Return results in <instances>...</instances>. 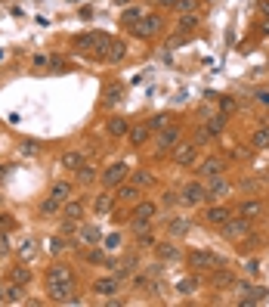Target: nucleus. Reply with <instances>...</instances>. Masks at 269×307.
I'll return each instance as SVG.
<instances>
[{
	"instance_id": "obj_1",
	"label": "nucleus",
	"mask_w": 269,
	"mask_h": 307,
	"mask_svg": "<svg viewBox=\"0 0 269 307\" xmlns=\"http://www.w3.org/2000/svg\"><path fill=\"white\" fill-rule=\"evenodd\" d=\"M112 38L105 31H87V34H78L75 38V47L84 50V53H93V56H102L105 59V50H109Z\"/></svg>"
},
{
	"instance_id": "obj_2",
	"label": "nucleus",
	"mask_w": 269,
	"mask_h": 307,
	"mask_svg": "<svg viewBox=\"0 0 269 307\" xmlns=\"http://www.w3.org/2000/svg\"><path fill=\"white\" fill-rule=\"evenodd\" d=\"M254 230V224H250L247 218H241V214H232V218L220 227V233H223V239H241V236H247V233Z\"/></svg>"
},
{
	"instance_id": "obj_3",
	"label": "nucleus",
	"mask_w": 269,
	"mask_h": 307,
	"mask_svg": "<svg viewBox=\"0 0 269 307\" xmlns=\"http://www.w3.org/2000/svg\"><path fill=\"white\" fill-rule=\"evenodd\" d=\"M179 198H183V205H189V208L207 202V183H201V180H192V183H186L183 189H179Z\"/></svg>"
},
{
	"instance_id": "obj_4",
	"label": "nucleus",
	"mask_w": 269,
	"mask_h": 307,
	"mask_svg": "<svg viewBox=\"0 0 269 307\" xmlns=\"http://www.w3.org/2000/svg\"><path fill=\"white\" fill-rule=\"evenodd\" d=\"M71 292H75V279H47V295H50V301L65 304V301L71 298Z\"/></svg>"
},
{
	"instance_id": "obj_5",
	"label": "nucleus",
	"mask_w": 269,
	"mask_h": 307,
	"mask_svg": "<svg viewBox=\"0 0 269 307\" xmlns=\"http://www.w3.org/2000/svg\"><path fill=\"white\" fill-rule=\"evenodd\" d=\"M220 264H223V258L213 255V251H192L189 255V267L192 270H207L210 273V270H217Z\"/></svg>"
},
{
	"instance_id": "obj_6",
	"label": "nucleus",
	"mask_w": 269,
	"mask_h": 307,
	"mask_svg": "<svg viewBox=\"0 0 269 307\" xmlns=\"http://www.w3.org/2000/svg\"><path fill=\"white\" fill-rule=\"evenodd\" d=\"M127 177H130V165H127V161H115V165H109V168L102 171V183L105 186H118Z\"/></svg>"
},
{
	"instance_id": "obj_7",
	"label": "nucleus",
	"mask_w": 269,
	"mask_h": 307,
	"mask_svg": "<svg viewBox=\"0 0 269 307\" xmlns=\"http://www.w3.org/2000/svg\"><path fill=\"white\" fill-rule=\"evenodd\" d=\"M195 155H198V143H176L173 146V161L179 168L195 165Z\"/></svg>"
},
{
	"instance_id": "obj_8",
	"label": "nucleus",
	"mask_w": 269,
	"mask_h": 307,
	"mask_svg": "<svg viewBox=\"0 0 269 307\" xmlns=\"http://www.w3.org/2000/svg\"><path fill=\"white\" fill-rule=\"evenodd\" d=\"M232 192V183L223 177H210V183H207V202H223V198Z\"/></svg>"
},
{
	"instance_id": "obj_9",
	"label": "nucleus",
	"mask_w": 269,
	"mask_h": 307,
	"mask_svg": "<svg viewBox=\"0 0 269 307\" xmlns=\"http://www.w3.org/2000/svg\"><path fill=\"white\" fill-rule=\"evenodd\" d=\"M223 171H226V161H223L220 155H210V158H204L201 165H198V174H201L204 180H210V177H223Z\"/></svg>"
},
{
	"instance_id": "obj_10",
	"label": "nucleus",
	"mask_w": 269,
	"mask_h": 307,
	"mask_svg": "<svg viewBox=\"0 0 269 307\" xmlns=\"http://www.w3.org/2000/svg\"><path fill=\"white\" fill-rule=\"evenodd\" d=\"M158 28H161V16H142L139 22H133V31L139 34V38H152V34H158Z\"/></svg>"
},
{
	"instance_id": "obj_11",
	"label": "nucleus",
	"mask_w": 269,
	"mask_h": 307,
	"mask_svg": "<svg viewBox=\"0 0 269 307\" xmlns=\"http://www.w3.org/2000/svg\"><path fill=\"white\" fill-rule=\"evenodd\" d=\"M93 292L102 295V298H112V295L121 292V279H118V276H99V279L93 282Z\"/></svg>"
},
{
	"instance_id": "obj_12",
	"label": "nucleus",
	"mask_w": 269,
	"mask_h": 307,
	"mask_svg": "<svg viewBox=\"0 0 269 307\" xmlns=\"http://www.w3.org/2000/svg\"><path fill=\"white\" fill-rule=\"evenodd\" d=\"M229 218H232V211H229L223 202H213V205L207 208V214H204V221H207L210 227H223Z\"/></svg>"
},
{
	"instance_id": "obj_13",
	"label": "nucleus",
	"mask_w": 269,
	"mask_h": 307,
	"mask_svg": "<svg viewBox=\"0 0 269 307\" xmlns=\"http://www.w3.org/2000/svg\"><path fill=\"white\" fill-rule=\"evenodd\" d=\"M263 211H266V205L260 202V198H247V202H241V205L235 208V214H241V218H247V221L263 218Z\"/></svg>"
},
{
	"instance_id": "obj_14",
	"label": "nucleus",
	"mask_w": 269,
	"mask_h": 307,
	"mask_svg": "<svg viewBox=\"0 0 269 307\" xmlns=\"http://www.w3.org/2000/svg\"><path fill=\"white\" fill-rule=\"evenodd\" d=\"M176 143H179V128H170L167 124V128L158 131V149H173Z\"/></svg>"
},
{
	"instance_id": "obj_15",
	"label": "nucleus",
	"mask_w": 269,
	"mask_h": 307,
	"mask_svg": "<svg viewBox=\"0 0 269 307\" xmlns=\"http://www.w3.org/2000/svg\"><path fill=\"white\" fill-rule=\"evenodd\" d=\"M189 230H192V221H186V218H170L167 221V236L170 239H183Z\"/></svg>"
},
{
	"instance_id": "obj_16",
	"label": "nucleus",
	"mask_w": 269,
	"mask_h": 307,
	"mask_svg": "<svg viewBox=\"0 0 269 307\" xmlns=\"http://www.w3.org/2000/svg\"><path fill=\"white\" fill-rule=\"evenodd\" d=\"M71 192H75V186H71L68 180H56V183L50 186V198H56V202H62V205L71 198Z\"/></svg>"
},
{
	"instance_id": "obj_17",
	"label": "nucleus",
	"mask_w": 269,
	"mask_h": 307,
	"mask_svg": "<svg viewBox=\"0 0 269 307\" xmlns=\"http://www.w3.org/2000/svg\"><path fill=\"white\" fill-rule=\"evenodd\" d=\"M155 248H158V258H161V261H167V264L183 258V251H179V245H173V242H158Z\"/></svg>"
},
{
	"instance_id": "obj_18",
	"label": "nucleus",
	"mask_w": 269,
	"mask_h": 307,
	"mask_svg": "<svg viewBox=\"0 0 269 307\" xmlns=\"http://www.w3.org/2000/svg\"><path fill=\"white\" fill-rule=\"evenodd\" d=\"M136 198H139V186L136 183H118L115 202H136Z\"/></svg>"
},
{
	"instance_id": "obj_19",
	"label": "nucleus",
	"mask_w": 269,
	"mask_h": 307,
	"mask_svg": "<svg viewBox=\"0 0 269 307\" xmlns=\"http://www.w3.org/2000/svg\"><path fill=\"white\" fill-rule=\"evenodd\" d=\"M149 131H152V128H149V121H146V124H136V128H130V131H127L130 146H142V143L149 140Z\"/></svg>"
},
{
	"instance_id": "obj_20",
	"label": "nucleus",
	"mask_w": 269,
	"mask_h": 307,
	"mask_svg": "<svg viewBox=\"0 0 269 307\" xmlns=\"http://www.w3.org/2000/svg\"><path fill=\"white\" fill-rule=\"evenodd\" d=\"M81 165H84V152H78V149L62 152V168H65V171H78Z\"/></svg>"
},
{
	"instance_id": "obj_21",
	"label": "nucleus",
	"mask_w": 269,
	"mask_h": 307,
	"mask_svg": "<svg viewBox=\"0 0 269 307\" xmlns=\"http://www.w3.org/2000/svg\"><path fill=\"white\" fill-rule=\"evenodd\" d=\"M210 273H213V285H232L235 282V273H232L226 264H220L217 270H210Z\"/></svg>"
},
{
	"instance_id": "obj_22",
	"label": "nucleus",
	"mask_w": 269,
	"mask_h": 307,
	"mask_svg": "<svg viewBox=\"0 0 269 307\" xmlns=\"http://www.w3.org/2000/svg\"><path fill=\"white\" fill-rule=\"evenodd\" d=\"M155 214H158L155 202H136V208H133V218H142V221H155Z\"/></svg>"
},
{
	"instance_id": "obj_23",
	"label": "nucleus",
	"mask_w": 269,
	"mask_h": 307,
	"mask_svg": "<svg viewBox=\"0 0 269 307\" xmlns=\"http://www.w3.org/2000/svg\"><path fill=\"white\" fill-rule=\"evenodd\" d=\"M124 56H127V47H124V41H112L109 50H105V59H109V62H121Z\"/></svg>"
},
{
	"instance_id": "obj_24",
	"label": "nucleus",
	"mask_w": 269,
	"mask_h": 307,
	"mask_svg": "<svg viewBox=\"0 0 269 307\" xmlns=\"http://www.w3.org/2000/svg\"><path fill=\"white\" fill-rule=\"evenodd\" d=\"M127 131H130V121H127V118L115 115V118L109 121V134H112V137H127Z\"/></svg>"
},
{
	"instance_id": "obj_25",
	"label": "nucleus",
	"mask_w": 269,
	"mask_h": 307,
	"mask_svg": "<svg viewBox=\"0 0 269 307\" xmlns=\"http://www.w3.org/2000/svg\"><path fill=\"white\" fill-rule=\"evenodd\" d=\"M198 16H195V13H183V16H179V22H176V28L179 31H183V34H189V31H195V28H198Z\"/></svg>"
},
{
	"instance_id": "obj_26",
	"label": "nucleus",
	"mask_w": 269,
	"mask_h": 307,
	"mask_svg": "<svg viewBox=\"0 0 269 307\" xmlns=\"http://www.w3.org/2000/svg\"><path fill=\"white\" fill-rule=\"evenodd\" d=\"M7 304H25V285L19 282L7 285Z\"/></svg>"
},
{
	"instance_id": "obj_27",
	"label": "nucleus",
	"mask_w": 269,
	"mask_h": 307,
	"mask_svg": "<svg viewBox=\"0 0 269 307\" xmlns=\"http://www.w3.org/2000/svg\"><path fill=\"white\" fill-rule=\"evenodd\" d=\"M250 146L254 149H269V128H257L250 134Z\"/></svg>"
},
{
	"instance_id": "obj_28",
	"label": "nucleus",
	"mask_w": 269,
	"mask_h": 307,
	"mask_svg": "<svg viewBox=\"0 0 269 307\" xmlns=\"http://www.w3.org/2000/svg\"><path fill=\"white\" fill-rule=\"evenodd\" d=\"M223 128H226V112H217V115H210V118H207V131H210L213 137H220Z\"/></svg>"
},
{
	"instance_id": "obj_29",
	"label": "nucleus",
	"mask_w": 269,
	"mask_h": 307,
	"mask_svg": "<svg viewBox=\"0 0 269 307\" xmlns=\"http://www.w3.org/2000/svg\"><path fill=\"white\" fill-rule=\"evenodd\" d=\"M10 279H13V282H19V285H28V282H31V270H28L25 264H16V267H13V273H10Z\"/></svg>"
},
{
	"instance_id": "obj_30",
	"label": "nucleus",
	"mask_w": 269,
	"mask_h": 307,
	"mask_svg": "<svg viewBox=\"0 0 269 307\" xmlns=\"http://www.w3.org/2000/svg\"><path fill=\"white\" fill-rule=\"evenodd\" d=\"M81 239H84L87 245H96V242L102 239V230H99L96 224H90V227H84V230H81Z\"/></svg>"
},
{
	"instance_id": "obj_31",
	"label": "nucleus",
	"mask_w": 269,
	"mask_h": 307,
	"mask_svg": "<svg viewBox=\"0 0 269 307\" xmlns=\"http://www.w3.org/2000/svg\"><path fill=\"white\" fill-rule=\"evenodd\" d=\"M93 180H96V168L93 165H90V161H84V165L78 168V183H93Z\"/></svg>"
},
{
	"instance_id": "obj_32",
	"label": "nucleus",
	"mask_w": 269,
	"mask_h": 307,
	"mask_svg": "<svg viewBox=\"0 0 269 307\" xmlns=\"http://www.w3.org/2000/svg\"><path fill=\"white\" fill-rule=\"evenodd\" d=\"M260 245H263V239H260V236H250V239H247V236H241V239H238V251H241V255H247V251H257Z\"/></svg>"
},
{
	"instance_id": "obj_33",
	"label": "nucleus",
	"mask_w": 269,
	"mask_h": 307,
	"mask_svg": "<svg viewBox=\"0 0 269 307\" xmlns=\"http://www.w3.org/2000/svg\"><path fill=\"white\" fill-rule=\"evenodd\" d=\"M130 177H133V183H136L139 189H146V186H152V183H155V177H152L149 171H130Z\"/></svg>"
},
{
	"instance_id": "obj_34",
	"label": "nucleus",
	"mask_w": 269,
	"mask_h": 307,
	"mask_svg": "<svg viewBox=\"0 0 269 307\" xmlns=\"http://www.w3.org/2000/svg\"><path fill=\"white\" fill-rule=\"evenodd\" d=\"M47 279H75V276H71V270L65 264H56V267L47 270Z\"/></svg>"
},
{
	"instance_id": "obj_35",
	"label": "nucleus",
	"mask_w": 269,
	"mask_h": 307,
	"mask_svg": "<svg viewBox=\"0 0 269 307\" xmlns=\"http://www.w3.org/2000/svg\"><path fill=\"white\" fill-rule=\"evenodd\" d=\"M34 251H38V248H34V239H25V242H19V245H16V255H19L22 261L34 258Z\"/></svg>"
},
{
	"instance_id": "obj_36",
	"label": "nucleus",
	"mask_w": 269,
	"mask_h": 307,
	"mask_svg": "<svg viewBox=\"0 0 269 307\" xmlns=\"http://www.w3.org/2000/svg\"><path fill=\"white\" fill-rule=\"evenodd\" d=\"M112 205H115V195H96V202H93V208H96L99 214H109Z\"/></svg>"
},
{
	"instance_id": "obj_37",
	"label": "nucleus",
	"mask_w": 269,
	"mask_h": 307,
	"mask_svg": "<svg viewBox=\"0 0 269 307\" xmlns=\"http://www.w3.org/2000/svg\"><path fill=\"white\" fill-rule=\"evenodd\" d=\"M65 218H68V221H71V218L81 221V218H84V205H81V202H65Z\"/></svg>"
},
{
	"instance_id": "obj_38",
	"label": "nucleus",
	"mask_w": 269,
	"mask_h": 307,
	"mask_svg": "<svg viewBox=\"0 0 269 307\" xmlns=\"http://www.w3.org/2000/svg\"><path fill=\"white\" fill-rule=\"evenodd\" d=\"M158 245V239L152 236V233L146 230V233H136V248H155Z\"/></svg>"
},
{
	"instance_id": "obj_39",
	"label": "nucleus",
	"mask_w": 269,
	"mask_h": 307,
	"mask_svg": "<svg viewBox=\"0 0 269 307\" xmlns=\"http://www.w3.org/2000/svg\"><path fill=\"white\" fill-rule=\"evenodd\" d=\"M121 96H124L121 84H112V87H109V93H105V106H115V103H121Z\"/></svg>"
},
{
	"instance_id": "obj_40",
	"label": "nucleus",
	"mask_w": 269,
	"mask_h": 307,
	"mask_svg": "<svg viewBox=\"0 0 269 307\" xmlns=\"http://www.w3.org/2000/svg\"><path fill=\"white\" fill-rule=\"evenodd\" d=\"M139 19H142V10H139V7L124 10V16H121V22H127V25H133V22H139Z\"/></svg>"
},
{
	"instance_id": "obj_41",
	"label": "nucleus",
	"mask_w": 269,
	"mask_h": 307,
	"mask_svg": "<svg viewBox=\"0 0 269 307\" xmlns=\"http://www.w3.org/2000/svg\"><path fill=\"white\" fill-rule=\"evenodd\" d=\"M238 109V103H235V96H220V112H226V115H232Z\"/></svg>"
},
{
	"instance_id": "obj_42",
	"label": "nucleus",
	"mask_w": 269,
	"mask_h": 307,
	"mask_svg": "<svg viewBox=\"0 0 269 307\" xmlns=\"http://www.w3.org/2000/svg\"><path fill=\"white\" fill-rule=\"evenodd\" d=\"M167 124H170V115H167V112H158V115L152 118L149 128H152V131H161V128H167Z\"/></svg>"
},
{
	"instance_id": "obj_43",
	"label": "nucleus",
	"mask_w": 269,
	"mask_h": 307,
	"mask_svg": "<svg viewBox=\"0 0 269 307\" xmlns=\"http://www.w3.org/2000/svg\"><path fill=\"white\" fill-rule=\"evenodd\" d=\"M59 205H62V202H56V198H50V195H47L44 202H41V214H56Z\"/></svg>"
},
{
	"instance_id": "obj_44",
	"label": "nucleus",
	"mask_w": 269,
	"mask_h": 307,
	"mask_svg": "<svg viewBox=\"0 0 269 307\" xmlns=\"http://www.w3.org/2000/svg\"><path fill=\"white\" fill-rule=\"evenodd\" d=\"M130 230H133V233H146V230H152V221H142V218H130Z\"/></svg>"
},
{
	"instance_id": "obj_45",
	"label": "nucleus",
	"mask_w": 269,
	"mask_h": 307,
	"mask_svg": "<svg viewBox=\"0 0 269 307\" xmlns=\"http://www.w3.org/2000/svg\"><path fill=\"white\" fill-rule=\"evenodd\" d=\"M183 198H179V192H173V189H167L164 192V198H161V205H167V208H173V205H179Z\"/></svg>"
},
{
	"instance_id": "obj_46",
	"label": "nucleus",
	"mask_w": 269,
	"mask_h": 307,
	"mask_svg": "<svg viewBox=\"0 0 269 307\" xmlns=\"http://www.w3.org/2000/svg\"><path fill=\"white\" fill-rule=\"evenodd\" d=\"M7 255H13V245H10V236L0 230V258H7Z\"/></svg>"
},
{
	"instance_id": "obj_47",
	"label": "nucleus",
	"mask_w": 269,
	"mask_h": 307,
	"mask_svg": "<svg viewBox=\"0 0 269 307\" xmlns=\"http://www.w3.org/2000/svg\"><path fill=\"white\" fill-rule=\"evenodd\" d=\"M195 7H198V0H176L179 13H195Z\"/></svg>"
},
{
	"instance_id": "obj_48",
	"label": "nucleus",
	"mask_w": 269,
	"mask_h": 307,
	"mask_svg": "<svg viewBox=\"0 0 269 307\" xmlns=\"http://www.w3.org/2000/svg\"><path fill=\"white\" fill-rule=\"evenodd\" d=\"M13 227H16V218H13V214H0V230L10 233Z\"/></svg>"
},
{
	"instance_id": "obj_49",
	"label": "nucleus",
	"mask_w": 269,
	"mask_h": 307,
	"mask_svg": "<svg viewBox=\"0 0 269 307\" xmlns=\"http://www.w3.org/2000/svg\"><path fill=\"white\" fill-rule=\"evenodd\" d=\"M260 186H263L260 180H241V189L244 192H260Z\"/></svg>"
},
{
	"instance_id": "obj_50",
	"label": "nucleus",
	"mask_w": 269,
	"mask_h": 307,
	"mask_svg": "<svg viewBox=\"0 0 269 307\" xmlns=\"http://www.w3.org/2000/svg\"><path fill=\"white\" fill-rule=\"evenodd\" d=\"M254 99H257L260 106H266V109H269V90H266V87H260V90H257V93H254Z\"/></svg>"
},
{
	"instance_id": "obj_51",
	"label": "nucleus",
	"mask_w": 269,
	"mask_h": 307,
	"mask_svg": "<svg viewBox=\"0 0 269 307\" xmlns=\"http://www.w3.org/2000/svg\"><path fill=\"white\" fill-rule=\"evenodd\" d=\"M22 152H25V155H38V143H34V140H25V143H22Z\"/></svg>"
},
{
	"instance_id": "obj_52",
	"label": "nucleus",
	"mask_w": 269,
	"mask_h": 307,
	"mask_svg": "<svg viewBox=\"0 0 269 307\" xmlns=\"http://www.w3.org/2000/svg\"><path fill=\"white\" fill-rule=\"evenodd\" d=\"M244 273H247V276H257V273H260V264H257V261H247V264H244Z\"/></svg>"
},
{
	"instance_id": "obj_53",
	"label": "nucleus",
	"mask_w": 269,
	"mask_h": 307,
	"mask_svg": "<svg viewBox=\"0 0 269 307\" xmlns=\"http://www.w3.org/2000/svg\"><path fill=\"white\" fill-rule=\"evenodd\" d=\"M47 65L59 71V68H65V59H62V56H50V59H47Z\"/></svg>"
},
{
	"instance_id": "obj_54",
	"label": "nucleus",
	"mask_w": 269,
	"mask_h": 307,
	"mask_svg": "<svg viewBox=\"0 0 269 307\" xmlns=\"http://www.w3.org/2000/svg\"><path fill=\"white\" fill-rule=\"evenodd\" d=\"M47 248L53 251V255H59V251L65 248V242H62V239H50V245H47Z\"/></svg>"
},
{
	"instance_id": "obj_55",
	"label": "nucleus",
	"mask_w": 269,
	"mask_h": 307,
	"mask_svg": "<svg viewBox=\"0 0 269 307\" xmlns=\"http://www.w3.org/2000/svg\"><path fill=\"white\" fill-rule=\"evenodd\" d=\"M105 248H121V236H118V233H115V236H109V239H105Z\"/></svg>"
},
{
	"instance_id": "obj_56",
	"label": "nucleus",
	"mask_w": 269,
	"mask_h": 307,
	"mask_svg": "<svg viewBox=\"0 0 269 307\" xmlns=\"http://www.w3.org/2000/svg\"><path fill=\"white\" fill-rule=\"evenodd\" d=\"M87 261H90V264H102V251H99V248H93V251L87 255Z\"/></svg>"
},
{
	"instance_id": "obj_57",
	"label": "nucleus",
	"mask_w": 269,
	"mask_h": 307,
	"mask_svg": "<svg viewBox=\"0 0 269 307\" xmlns=\"http://www.w3.org/2000/svg\"><path fill=\"white\" fill-rule=\"evenodd\" d=\"M176 288H179V292H183V295H189L192 288H195V282H192V279H183V282H179Z\"/></svg>"
},
{
	"instance_id": "obj_58",
	"label": "nucleus",
	"mask_w": 269,
	"mask_h": 307,
	"mask_svg": "<svg viewBox=\"0 0 269 307\" xmlns=\"http://www.w3.org/2000/svg\"><path fill=\"white\" fill-rule=\"evenodd\" d=\"M235 292L247 295V292H250V282H247V279H238V282H235Z\"/></svg>"
},
{
	"instance_id": "obj_59",
	"label": "nucleus",
	"mask_w": 269,
	"mask_h": 307,
	"mask_svg": "<svg viewBox=\"0 0 269 307\" xmlns=\"http://www.w3.org/2000/svg\"><path fill=\"white\" fill-rule=\"evenodd\" d=\"M78 233V224H62V236H75Z\"/></svg>"
},
{
	"instance_id": "obj_60",
	"label": "nucleus",
	"mask_w": 269,
	"mask_h": 307,
	"mask_svg": "<svg viewBox=\"0 0 269 307\" xmlns=\"http://www.w3.org/2000/svg\"><path fill=\"white\" fill-rule=\"evenodd\" d=\"M158 7H164V10H176V0H155Z\"/></svg>"
},
{
	"instance_id": "obj_61",
	"label": "nucleus",
	"mask_w": 269,
	"mask_h": 307,
	"mask_svg": "<svg viewBox=\"0 0 269 307\" xmlns=\"http://www.w3.org/2000/svg\"><path fill=\"white\" fill-rule=\"evenodd\" d=\"M260 13H263L266 19H269V0H260Z\"/></svg>"
},
{
	"instance_id": "obj_62",
	"label": "nucleus",
	"mask_w": 269,
	"mask_h": 307,
	"mask_svg": "<svg viewBox=\"0 0 269 307\" xmlns=\"http://www.w3.org/2000/svg\"><path fill=\"white\" fill-rule=\"evenodd\" d=\"M0 304H7V285L0 282Z\"/></svg>"
},
{
	"instance_id": "obj_63",
	"label": "nucleus",
	"mask_w": 269,
	"mask_h": 307,
	"mask_svg": "<svg viewBox=\"0 0 269 307\" xmlns=\"http://www.w3.org/2000/svg\"><path fill=\"white\" fill-rule=\"evenodd\" d=\"M263 34H269V19H266V22H263Z\"/></svg>"
},
{
	"instance_id": "obj_64",
	"label": "nucleus",
	"mask_w": 269,
	"mask_h": 307,
	"mask_svg": "<svg viewBox=\"0 0 269 307\" xmlns=\"http://www.w3.org/2000/svg\"><path fill=\"white\" fill-rule=\"evenodd\" d=\"M266 211H269V208H266Z\"/></svg>"
}]
</instances>
